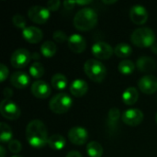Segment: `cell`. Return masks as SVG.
I'll return each mask as SVG.
<instances>
[{
	"label": "cell",
	"instance_id": "cell-1",
	"mask_svg": "<svg viewBox=\"0 0 157 157\" xmlns=\"http://www.w3.org/2000/svg\"><path fill=\"white\" fill-rule=\"evenodd\" d=\"M28 143L33 148H42L48 144V132L45 124L40 120L31 121L26 129Z\"/></svg>",
	"mask_w": 157,
	"mask_h": 157
},
{
	"label": "cell",
	"instance_id": "cell-2",
	"mask_svg": "<svg viewBox=\"0 0 157 157\" xmlns=\"http://www.w3.org/2000/svg\"><path fill=\"white\" fill-rule=\"evenodd\" d=\"M98 23V15L96 11L90 7L80 9L74 17V26L80 31H87L92 29Z\"/></svg>",
	"mask_w": 157,
	"mask_h": 157
},
{
	"label": "cell",
	"instance_id": "cell-3",
	"mask_svg": "<svg viewBox=\"0 0 157 157\" xmlns=\"http://www.w3.org/2000/svg\"><path fill=\"white\" fill-rule=\"evenodd\" d=\"M131 40L137 47L151 48V46L155 43V34L150 28H140L132 33Z\"/></svg>",
	"mask_w": 157,
	"mask_h": 157
},
{
	"label": "cell",
	"instance_id": "cell-4",
	"mask_svg": "<svg viewBox=\"0 0 157 157\" xmlns=\"http://www.w3.org/2000/svg\"><path fill=\"white\" fill-rule=\"evenodd\" d=\"M84 70L88 78L97 83L102 82L107 75V69L105 65L101 62L95 59L87 60L85 63Z\"/></svg>",
	"mask_w": 157,
	"mask_h": 157
},
{
	"label": "cell",
	"instance_id": "cell-5",
	"mask_svg": "<svg viewBox=\"0 0 157 157\" xmlns=\"http://www.w3.org/2000/svg\"><path fill=\"white\" fill-rule=\"evenodd\" d=\"M73 105L72 98L66 93H59L52 98L49 103L50 109L55 114L66 113Z\"/></svg>",
	"mask_w": 157,
	"mask_h": 157
},
{
	"label": "cell",
	"instance_id": "cell-6",
	"mask_svg": "<svg viewBox=\"0 0 157 157\" xmlns=\"http://www.w3.org/2000/svg\"><path fill=\"white\" fill-rule=\"evenodd\" d=\"M0 113L9 121H14L19 118L20 109L17 105L10 99H4L0 104Z\"/></svg>",
	"mask_w": 157,
	"mask_h": 157
},
{
	"label": "cell",
	"instance_id": "cell-7",
	"mask_svg": "<svg viewBox=\"0 0 157 157\" xmlns=\"http://www.w3.org/2000/svg\"><path fill=\"white\" fill-rule=\"evenodd\" d=\"M29 19L37 24H44L50 18V10L41 6H33L28 10Z\"/></svg>",
	"mask_w": 157,
	"mask_h": 157
},
{
	"label": "cell",
	"instance_id": "cell-8",
	"mask_svg": "<svg viewBox=\"0 0 157 157\" xmlns=\"http://www.w3.org/2000/svg\"><path fill=\"white\" fill-rule=\"evenodd\" d=\"M31 59V55L29 52L26 49H17L16 50L10 59V63L13 67L20 69L25 66H27L29 63V61Z\"/></svg>",
	"mask_w": 157,
	"mask_h": 157
},
{
	"label": "cell",
	"instance_id": "cell-9",
	"mask_svg": "<svg viewBox=\"0 0 157 157\" xmlns=\"http://www.w3.org/2000/svg\"><path fill=\"white\" fill-rule=\"evenodd\" d=\"M122 121L128 126H138L144 121V113L138 109H129L121 115Z\"/></svg>",
	"mask_w": 157,
	"mask_h": 157
},
{
	"label": "cell",
	"instance_id": "cell-10",
	"mask_svg": "<svg viewBox=\"0 0 157 157\" xmlns=\"http://www.w3.org/2000/svg\"><path fill=\"white\" fill-rule=\"evenodd\" d=\"M92 53L97 59L108 60L114 53V50L109 43L98 41L92 46Z\"/></svg>",
	"mask_w": 157,
	"mask_h": 157
},
{
	"label": "cell",
	"instance_id": "cell-11",
	"mask_svg": "<svg viewBox=\"0 0 157 157\" xmlns=\"http://www.w3.org/2000/svg\"><path fill=\"white\" fill-rule=\"evenodd\" d=\"M138 87L147 95H152L157 91V77L152 75H146L139 79Z\"/></svg>",
	"mask_w": 157,
	"mask_h": 157
},
{
	"label": "cell",
	"instance_id": "cell-12",
	"mask_svg": "<svg viewBox=\"0 0 157 157\" xmlns=\"http://www.w3.org/2000/svg\"><path fill=\"white\" fill-rule=\"evenodd\" d=\"M70 142L75 145H83L88 140V132L83 127H74L68 132Z\"/></svg>",
	"mask_w": 157,
	"mask_h": 157
},
{
	"label": "cell",
	"instance_id": "cell-13",
	"mask_svg": "<svg viewBox=\"0 0 157 157\" xmlns=\"http://www.w3.org/2000/svg\"><path fill=\"white\" fill-rule=\"evenodd\" d=\"M130 17L134 24L143 25L148 19V11L144 6L135 5L130 10Z\"/></svg>",
	"mask_w": 157,
	"mask_h": 157
},
{
	"label": "cell",
	"instance_id": "cell-14",
	"mask_svg": "<svg viewBox=\"0 0 157 157\" xmlns=\"http://www.w3.org/2000/svg\"><path fill=\"white\" fill-rule=\"evenodd\" d=\"M51 86L43 80H37L31 85V93L38 98H47L51 95Z\"/></svg>",
	"mask_w": 157,
	"mask_h": 157
},
{
	"label": "cell",
	"instance_id": "cell-15",
	"mask_svg": "<svg viewBox=\"0 0 157 157\" xmlns=\"http://www.w3.org/2000/svg\"><path fill=\"white\" fill-rule=\"evenodd\" d=\"M68 47L70 50L75 53L83 52L86 48V40L80 34H73L69 37L68 40Z\"/></svg>",
	"mask_w": 157,
	"mask_h": 157
},
{
	"label": "cell",
	"instance_id": "cell-16",
	"mask_svg": "<svg viewBox=\"0 0 157 157\" xmlns=\"http://www.w3.org/2000/svg\"><path fill=\"white\" fill-rule=\"evenodd\" d=\"M22 36L29 43H38L42 40L43 34L40 29L29 26L22 29Z\"/></svg>",
	"mask_w": 157,
	"mask_h": 157
},
{
	"label": "cell",
	"instance_id": "cell-17",
	"mask_svg": "<svg viewBox=\"0 0 157 157\" xmlns=\"http://www.w3.org/2000/svg\"><path fill=\"white\" fill-rule=\"evenodd\" d=\"M10 82L13 86L17 89H23L27 87L30 82L29 76L25 72H16L10 77Z\"/></svg>",
	"mask_w": 157,
	"mask_h": 157
},
{
	"label": "cell",
	"instance_id": "cell-18",
	"mask_svg": "<svg viewBox=\"0 0 157 157\" xmlns=\"http://www.w3.org/2000/svg\"><path fill=\"white\" fill-rule=\"evenodd\" d=\"M136 67L139 71L143 73H150L154 71L156 67V63L152 57L142 56L137 60Z\"/></svg>",
	"mask_w": 157,
	"mask_h": 157
},
{
	"label": "cell",
	"instance_id": "cell-19",
	"mask_svg": "<svg viewBox=\"0 0 157 157\" xmlns=\"http://www.w3.org/2000/svg\"><path fill=\"white\" fill-rule=\"evenodd\" d=\"M87 90H88V85L83 79H75L71 84L70 86V92L75 98H80L85 96Z\"/></svg>",
	"mask_w": 157,
	"mask_h": 157
},
{
	"label": "cell",
	"instance_id": "cell-20",
	"mask_svg": "<svg viewBox=\"0 0 157 157\" xmlns=\"http://www.w3.org/2000/svg\"><path fill=\"white\" fill-rule=\"evenodd\" d=\"M139 98L138 90L135 87H128L122 94V101L128 106H132L137 102Z\"/></svg>",
	"mask_w": 157,
	"mask_h": 157
},
{
	"label": "cell",
	"instance_id": "cell-21",
	"mask_svg": "<svg viewBox=\"0 0 157 157\" xmlns=\"http://www.w3.org/2000/svg\"><path fill=\"white\" fill-rule=\"evenodd\" d=\"M66 144V140L63 136L61 134H52V136L49 137L48 140V145L50 148L59 151L64 148Z\"/></svg>",
	"mask_w": 157,
	"mask_h": 157
},
{
	"label": "cell",
	"instance_id": "cell-22",
	"mask_svg": "<svg viewBox=\"0 0 157 157\" xmlns=\"http://www.w3.org/2000/svg\"><path fill=\"white\" fill-rule=\"evenodd\" d=\"M114 53L120 58H127L132 53V48L128 43H119L114 48Z\"/></svg>",
	"mask_w": 157,
	"mask_h": 157
},
{
	"label": "cell",
	"instance_id": "cell-23",
	"mask_svg": "<svg viewBox=\"0 0 157 157\" xmlns=\"http://www.w3.org/2000/svg\"><path fill=\"white\" fill-rule=\"evenodd\" d=\"M52 86L56 90H63L67 86V78L63 74H55L51 80Z\"/></svg>",
	"mask_w": 157,
	"mask_h": 157
},
{
	"label": "cell",
	"instance_id": "cell-24",
	"mask_svg": "<svg viewBox=\"0 0 157 157\" xmlns=\"http://www.w3.org/2000/svg\"><path fill=\"white\" fill-rule=\"evenodd\" d=\"M86 153L90 157H101L103 155V147L98 142H90L86 146Z\"/></svg>",
	"mask_w": 157,
	"mask_h": 157
},
{
	"label": "cell",
	"instance_id": "cell-25",
	"mask_svg": "<svg viewBox=\"0 0 157 157\" xmlns=\"http://www.w3.org/2000/svg\"><path fill=\"white\" fill-rule=\"evenodd\" d=\"M40 52L41 54L46 57V58H51L52 57L56 52H57V46L54 42L47 40L45 41L41 46H40Z\"/></svg>",
	"mask_w": 157,
	"mask_h": 157
},
{
	"label": "cell",
	"instance_id": "cell-26",
	"mask_svg": "<svg viewBox=\"0 0 157 157\" xmlns=\"http://www.w3.org/2000/svg\"><path fill=\"white\" fill-rule=\"evenodd\" d=\"M118 69L121 74L129 75L133 73L135 69V65H134V63L131 60H123L119 63Z\"/></svg>",
	"mask_w": 157,
	"mask_h": 157
},
{
	"label": "cell",
	"instance_id": "cell-27",
	"mask_svg": "<svg viewBox=\"0 0 157 157\" xmlns=\"http://www.w3.org/2000/svg\"><path fill=\"white\" fill-rule=\"evenodd\" d=\"M0 129H1V133H0V141L1 143H9L13 139V132L10 127L5 123L1 122L0 123Z\"/></svg>",
	"mask_w": 157,
	"mask_h": 157
},
{
	"label": "cell",
	"instance_id": "cell-28",
	"mask_svg": "<svg viewBox=\"0 0 157 157\" xmlns=\"http://www.w3.org/2000/svg\"><path fill=\"white\" fill-rule=\"evenodd\" d=\"M45 73V69L44 66L42 65V63H39V62H35L34 63H32L29 67V74L32 77L34 78H40Z\"/></svg>",
	"mask_w": 157,
	"mask_h": 157
},
{
	"label": "cell",
	"instance_id": "cell-29",
	"mask_svg": "<svg viewBox=\"0 0 157 157\" xmlns=\"http://www.w3.org/2000/svg\"><path fill=\"white\" fill-rule=\"evenodd\" d=\"M12 22L13 24L17 27V28H19V29H24L26 27V24H27V21L25 19V17L19 14H17L15 15L13 17H12Z\"/></svg>",
	"mask_w": 157,
	"mask_h": 157
},
{
	"label": "cell",
	"instance_id": "cell-30",
	"mask_svg": "<svg viewBox=\"0 0 157 157\" xmlns=\"http://www.w3.org/2000/svg\"><path fill=\"white\" fill-rule=\"evenodd\" d=\"M8 149L12 154L17 155V154L20 153V151L22 149V145H21L19 141H17L16 139H13L12 141H10L8 143Z\"/></svg>",
	"mask_w": 157,
	"mask_h": 157
},
{
	"label": "cell",
	"instance_id": "cell-31",
	"mask_svg": "<svg viewBox=\"0 0 157 157\" xmlns=\"http://www.w3.org/2000/svg\"><path fill=\"white\" fill-rule=\"evenodd\" d=\"M108 118L109 120L113 122V123H116L119 119L121 118V112H120V109H117V108H112L109 109V114H108Z\"/></svg>",
	"mask_w": 157,
	"mask_h": 157
},
{
	"label": "cell",
	"instance_id": "cell-32",
	"mask_svg": "<svg viewBox=\"0 0 157 157\" xmlns=\"http://www.w3.org/2000/svg\"><path fill=\"white\" fill-rule=\"evenodd\" d=\"M68 39L69 38L67 37V35L62 30H55L53 32V40L58 43H63V42L68 40Z\"/></svg>",
	"mask_w": 157,
	"mask_h": 157
},
{
	"label": "cell",
	"instance_id": "cell-33",
	"mask_svg": "<svg viewBox=\"0 0 157 157\" xmlns=\"http://www.w3.org/2000/svg\"><path fill=\"white\" fill-rule=\"evenodd\" d=\"M61 6V2L59 0H51L47 3V8L50 11H56L59 9Z\"/></svg>",
	"mask_w": 157,
	"mask_h": 157
},
{
	"label": "cell",
	"instance_id": "cell-34",
	"mask_svg": "<svg viewBox=\"0 0 157 157\" xmlns=\"http://www.w3.org/2000/svg\"><path fill=\"white\" fill-rule=\"evenodd\" d=\"M8 75V69L5 64H1L0 65V79L1 82H4L6 80V78Z\"/></svg>",
	"mask_w": 157,
	"mask_h": 157
},
{
	"label": "cell",
	"instance_id": "cell-35",
	"mask_svg": "<svg viewBox=\"0 0 157 157\" xmlns=\"http://www.w3.org/2000/svg\"><path fill=\"white\" fill-rule=\"evenodd\" d=\"M3 94H4V96L6 98V99H8L9 98H11V97L13 96V91H12L11 88L6 87V88L4 89V91H3Z\"/></svg>",
	"mask_w": 157,
	"mask_h": 157
},
{
	"label": "cell",
	"instance_id": "cell-36",
	"mask_svg": "<svg viewBox=\"0 0 157 157\" xmlns=\"http://www.w3.org/2000/svg\"><path fill=\"white\" fill-rule=\"evenodd\" d=\"M75 5H76V2H75V1H64V2H63V6H64V7L67 8V9L73 8Z\"/></svg>",
	"mask_w": 157,
	"mask_h": 157
},
{
	"label": "cell",
	"instance_id": "cell-37",
	"mask_svg": "<svg viewBox=\"0 0 157 157\" xmlns=\"http://www.w3.org/2000/svg\"><path fill=\"white\" fill-rule=\"evenodd\" d=\"M66 157H83L82 155L77 151H71L67 154Z\"/></svg>",
	"mask_w": 157,
	"mask_h": 157
},
{
	"label": "cell",
	"instance_id": "cell-38",
	"mask_svg": "<svg viewBox=\"0 0 157 157\" xmlns=\"http://www.w3.org/2000/svg\"><path fill=\"white\" fill-rule=\"evenodd\" d=\"M75 2H76V5H79V6H85V5H88L92 3V1H75Z\"/></svg>",
	"mask_w": 157,
	"mask_h": 157
},
{
	"label": "cell",
	"instance_id": "cell-39",
	"mask_svg": "<svg viewBox=\"0 0 157 157\" xmlns=\"http://www.w3.org/2000/svg\"><path fill=\"white\" fill-rule=\"evenodd\" d=\"M151 50H152V52H153L155 54H157V42L154 43V44L151 46Z\"/></svg>",
	"mask_w": 157,
	"mask_h": 157
},
{
	"label": "cell",
	"instance_id": "cell-40",
	"mask_svg": "<svg viewBox=\"0 0 157 157\" xmlns=\"http://www.w3.org/2000/svg\"><path fill=\"white\" fill-rule=\"evenodd\" d=\"M6 155V150L3 145L0 146V157H5Z\"/></svg>",
	"mask_w": 157,
	"mask_h": 157
},
{
	"label": "cell",
	"instance_id": "cell-41",
	"mask_svg": "<svg viewBox=\"0 0 157 157\" xmlns=\"http://www.w3.org/2000/svg\"><path fill=\"white\" fill-rule=\"evenodd\" d=\"M31 59H33V60H39V59H40V54L37 53V52H34V53L31 55Z\"/></svg>",
	"mask_w": 157,
	"mask_h": 157
},
{
	"label": "cell",
	"instance_id": "cell-42",
	"mask_svg": "<svg viewBox=\"0 0 157 157\" xmlns=\"http://www.w3.org/2000/svg\"><path fill=\"white\" fill-rule=\"evenodd\" d=\"M102 2H103L104 4H107V5H111V4H115L117 1H116V0H113V1H106V0H103Z\"/></svg>",
	"mask_w": 157,
	"mask_h": 157
},
{
	"label": "cell",
	"instance_id": "cell-43",
	"mask_svg": "<svg viewBox=\"0 0 157 157\" xmlns=\"http://www.w3.org/2000/svg\"><path fill=\"white\" fill-rule=\"evenodd\" d=\"M12 157H22V156H20V155H13Z\"/></svg>",
	"mask_w": 157,
	"mask_h": 157
},
{
	"label": "cell",
	"instance_id": "cell-44",
	"mask_svg": "<svg viewBox=\"0 0 157 157\" xmlns=\"http://www.w3.org/2000/svg\"><path fill=\"white\" fill-rule=\"evenodd\" d=\"M155 121H156V123H157V113H156V115H155Z\"/></svg>",
	"mask_w": 157,
	"mask_h": 157
}]
</instances>
